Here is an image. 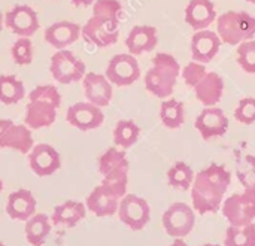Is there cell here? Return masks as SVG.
<instances>
[{"instance_id":"1","label":"cell","mask_w":255,"mask_h":246,"mask_svg":"<svg viewBox=\"0 0 255 246\" xmlns=\"http://www.w3.org/2000/svg\"><path fill=\"white\" fill-rule=\"evenodd\" d=\"M232 184V173L223 164L212 163L200 170L191 185L193 209L199 215L217 214L221 209L226 193Z\"/></svg>"},{"instance_id":"2","label":"cell","mask_w":255,"mask_h":246,"mask_svg":"<svg viewBox=\"0 0 255 246\" xmlns=\"http://www.w3.org/2000/svg\"><path fill=\"white\" fill-rule=\"evenodd\" d=\"M121 10L123 6L118 0H96L93 3V16L81 27V36L97 48L114 45L120 36Z\"/></svg>"},{"instance_id":"3","label":"cell","mask_w":255,"mask_h":246,"mask_svg":"<svg viewBox=\"0 0 255 246\" xmlns=\"http://www.w3.org/2000/svg\"><path fill=\"white\" fill-rule=\"evenodd\" d=\"M181 66L178 60L166 52H158L152 58V66L145 75L146 90L158 99H167L173 94Z\"/></svg>"},{"instance_id":"4","label":"cell","mask_w":255,"mask_h":246,"mask_svg":"<svg viewBox=\"0 0 255 246\" xmlns=\"http://www.w3.org/2000/svg\"><path fill=\"white\" fill-rule=\"evenodd\" d=\"M130 163L124 151L118 148L106 149L99 158V172L103 176L102 185L114 193L118 199L127 194Z\"/></svg>"},{"instance_id":"5","label":"cell","mask_w":255,"mask_h":246,"mask_svg":"<svg viewBox=\"0 0 255 246\" xmlns=\"http://www.w3.org/2000/svg\"><path fill=\"white\" fill-rule=\"evenodd\" d=\"M217 33L227 45H241L255 36V18L242 10L224 12L217 19Z\"/></svg>"},{"instance_id":"6","label":"cell","mask_w":255,"mask_h":246,"mask_svg":"<svg viewBox=\"0 0 255 246\" xmlns=\"http://www.w3.org/2000/svg\"><path fill=\"white\" fill-rule=\"evenodd\" d=\"M221 214L230 226L242 227L255 220V188H247L241 194H233L224 199Z\"/></svg>"},{"instance_id":"7","label":"cell","mask_w":255,"mask_h":246,"mask_svg":"<svg viewBox=\"0 0 255 246\" xmlns=\"http://www.w3.org/2000/svg\"><path fill=\"white\" fill-rule=\"evenodd\" d=\"M49 70L52 78L63 85L81 81L87 73V66L69 49H58L51 57Z\"/></svg>"},{"instance_id":"8","label":"cell","mask_w":255,"mask_h":246,"mask_svg":"<svg viewBox=\"0 0 255 246\" xmlns=\"http://www.w3.org/2000/svg\"><path fill=\"white\" fill-rule=\"evenodd\" d=\"M163 223V229L167 233V236L173 238V239H184L187 238L196 224V214L194 209L191 206H188L187 203H173L170 205L161 218Z\"/></svg>"},{"instance_id":"9","label":"cell","mask_w":255,"mask_h":246,"mask_svg":"<svg viewBox=\"0 0 255 246\" xmlns=\"http://www.w3.org/2000/svg\"><path fill=\"white\" fill-rule=\"evenodd\" d=\"M120 221L133 232L143 230L151 220V208L143 197L136 194H126L118 205Z\"/></svg>"},{"instance_id":"10","label":"cell","mask_w":255,"mask_h":246,"mask_svg":"<svg viewBox=\"0 0 255 246\" xmlns=\"http://www.w3.org/2000/svg\"><path fill=\"white\" fill-rule=\"evenodd\" d=\"M33 146V134L25 124H16L6 118L0 120V148L28 154Z\"/></svg>"},{"instance_id":"11","label":"cell","mask_w":255,"mask_h":246,"mask_svg":"<svg viewBox=\"0 0 255 246\" xmlns=\"http://www.w3.org/2000/svg\"><path fill=\"white\" fill-rule=\"evenodd\" d=\"M105 76L111 84L118 87H128L140 78V67L134 55L117 54L111 58Z\"/></svg>"},{"instance_id":"12","label":"cell","mask_w":255,"mask_h":246,"mask_svg":"<svg viewBox=\"0 0 255 246\" xmlns=\"http://www.w3.org/2000/svg\"><path fill=\"white\" fill-rule=\"evenodd\" d=\"M28 164L34 175L45 178L54 175L61 167V157L54 146L37 143L28 152Z\"/></svg>"},{"instance_id":"13","label":"cell","mask_w":255,"mask_h":246,"mask_svg":"<svg viewBox=\"0 0 255 246\" xmlns=\"http://www.w3.org/2000/svg\"><path fill=\"white\" fill-rule=\"evenodd\" d=\"M66 120L72 127L81 131H90L103 124L105 115L99 106L90 102H78L67 109Z\"/></svg>"},{"instance_id":"14","label":"cell","mask_w":255,"mask_h":246,"mask_svg":"<svg viewBox=\"0 0 255 246\" xmlns=\"http://www.w3.org/2000/svg\"><path fill=\"white\" fill-rule=\"evenodd\" d=\"M4 25L21 37H30L39 28V18L33 7L27 4H16L6 12Z\"/></svg>"},{"instance_id":"15","label":"cell","mask_w":255,"mask_h":246,"mask_svg":"<svg viewBox=\"0 0 255 246\" xmlns=\"http://www.w3.org/2000/svg\"><path fill=\"white\" fill-rule=\"evenodd\" d=\"M194 127L197 128V131L200 133V136L205 140H209L212 137H218V136H224L229 130V118L224 114L223 109L220 108H205L196 123Z\"/></svg>"},{"instance_id":"16","label":"cell","mask_w":255,"mask_h":246,"mask_svg":"<svg viewBox=\"0 0 255 246\" xmlns=\"http://www.w3.org/2000/svg\"><path fill=\"white\" fill-rule=\"evenodd\" d=\"M221 48V39L218 33L211 31L208 28L197 30L191 39V55L194 61L199 63H209L215 58Z\"/></svg>"},{"instance_id":"17","label":"cell","mask_w":255,"mask_h":246,"mask_svg":"<svg viewBox=\"0 0 255 246\" xmlns=\"http://www.w3.org/2000/svg\"><path fill=\"white\" fill-rule=\"evenodd\" d=\"M84 79V91L85 97L90 103L105 108L111 103L112 100V84L105 75L96 73V72H88L85 73Z\"/></svg>"},{"instance_id":"18","label":"cell","mask_w":255,"mask_h":246,"mask_svg":"<svg viewBox=\"0 0 255 246\" xmlns=\"http://www.w3.org/2000/svg\"><path fill=\"white\" fill-rule=\"evenodd\" d=\"M37 200L31 194V191L25 188H19L9 194L6 203V214L10 220L15 221H27L36 214Z\"/></svg>"},{"instance_id":"19","label":"cell","mask_w":255,"mask_h":246,"mask_svg":"<svg viewBox=\"0 0 255 246\" xmlns=\"http://www.w3.org/2000/svg\"><path fill=\"white\" fill-rule=\"evenodd\" d=\"M120 200L114 193H111L102 184L96 187L85 199V206L90 212H93L99 218L112 217L118 212Z\"/></svg>"},{"instance_id":"20","label":"cell","mask_w":255,"mask_h":246,"mask_svg":"<svg viewBox=\"0 0 255 246\" xmlns=\"http://www.w3.org/2000/svg\"><path fill=\"white\" fill-rule=\"evenodd\" d=\"M57 109L54 105L45 100H28L27 109H25V118L24 124L30 130H39L45 128L54 124L57 118Z\"/></svg>"},{"instance_id":"21","label":"cell","mask_w":255,"mask_h":246,"mask_svg":"<svg viewBox=\"0 0 255 246\" xmlns=\"http://www.w3.org/2000/svg\"><path fill=\"white\" fill-rule=\"evenodd\" d=\"M81 37V27L72 21H57L46 27L45 42L57 49H64Z\"/></svg>"},{"instance_id":"22","label":"cell","mask_w":255,"mask_h":246,"mask_svg":"<svg viewBox=\"0 0 255 246\" xmlns=\"http://www.w3.org/2000/svg\"><path fill=\"white\" fill-rule=\"evenodd\" d=\"M157 43V28L152 25H134L126 37V46L134 57L152 51Z\"/></svg>"},{"instance_id":"23","label":"cell","mask_w":255,"mask_h":246,"mask_svg":"<svg viewBox=\"0 0 255 246\" xmlns=\"http://www.w3.org/2000/svg\"><path fill=\"white\" fill-rule=\"evenodd\" d=\"M196 99L206 108L217 106L224 94V81L215 72H208L194 87Z\"/></svg>"},{"instance_id":"24","label":"cell","mask_w":255,"mask_h":246,"mask_svg":"<svg viewBox=\"0 0 255 246\" xmlns=\"http://www.w3.org/2000/svg\"><path fill=\"white\" fill-rule=\"evenodd\" d=\"M217 18L212 0H190L185 7V21L193 30L208 28Z\"/></svg>"},{"instance_id":"25","label":"cell","mask_w":255,"mask_h":246,"mask_svg":"<svg viewBox=\"0 0 255 246\" xmlns=\"http://www.w3.org/2000/svg\"><path fill=\"white\" fill-rule=\"evenodd\" d=\"M87 217V206L78 200H67L61 205H57L52 211L51 221L54 226L73 229Z\"/></svg>"},{"instance_id":"26","label":"cell","mask_w":255,"mask_h":246,"mask_svg":"<svg viewBox=\"0 0 255 246\" xmlns=\"http://www.w3.org/2000/svg\"><path fill=\"white\" fill-rule=\"evenodd\" d=\"M52 229V221L45 214H34L25 221V239L31 246H43Z\"/></svg>"},{"instance_id":"27","label":"cell","mask_w":255,"mask_h":246,"mask_svg":"<svg viewBox=\"0 0 255 246\" xmlns=\"http://www.w3.org/2000/svg\"><path fill=\"white\" fill-rule=\"evenodd\" d=\"M25 96L22 81L13 75H0V102L3 105H16Z\"/></svg>"},{"instance_id":"28","label":"cell","mask_w":255,"mask_h":246,"mask_svg":"<svg viewBox=\"0 0 255 246\" xmlns=\"http://www.w3.org/2000/svg\"><path fill=\"white\" fill-rule=\"evenodd\" d=\"M160 118L161 123L167 128H179L185 121V109L184 103L176 99H167L160 106Z\"/></svg>"},{"instance_id":"29","label":"cell","mask_w":255,"mask_h":246,"mask_svg":"<svg viewBox=\"0 0 255 246\" xmlns=\"http://www.w3.org/2000/svg\"><path fill=\"white\" fill-rule=\"evenodd\" d=\"M140 136L139 125L131 120H120L114 128V143L123 149L131 148Z\"/></svg>"},{"instance_id":"30","label":"cell","mask_w":255,"mask_h":246,"mask_svg":"<svg viewBox=\"0 0 255 246\" xmlns=\"http://www.w3.org/2000/svg\"><path fill=\"white\" fill-rule=\"evenodd\" d=\"M194 170L184 161L175 163L167 172V182L172 188L187 191L191 188L194 181Z\"/></svg>"},{"instance_id":"31","label":"cell","mask_w":255,"mask_h":246,"mask_svg":"<svg viewBox=\"0 0 255 246\" xmlns=\"http://www.w3.org/2000/svg\"><path fill=\"white\" fill-rule=\"evenodd\" d=\"M224 246H255V224H247L242 227L230 226L226 230Z\"/></svg>"},{"instance_id":"32","label":"cell","mask_w":255,"mask_h":246,"mask_svg":"<svg viewBox=\"0 0 255 246\" xmlns=\"http://www.w3.org/2000/svg\"><path fill=\"white\" fill-rule=\"evenodd\" d=\"M236 176L242 187L255 188V157L251 154H236Z\"/></svg>"},{"instance_id":"33","label":"cell","mask_w":255,"mask_h":246,"mask_svg":"<svg viewBox=\"0 0 255 246\" xmlns=\"http://www.w3.org/2000/svg\"><path fill=\"white\" fill-rule=\"evenodd\" d=\"M12 60L18 66H27L33 61V45L30 37H19L10 48Z\"/></svg>"},{"instance_id":"34","label":"cell","mask_w":255,"mask_h":246,"mask_svg":"<svg viewBox=\"0 0 255 246\" xmlns=\"http://www.w3.org/2000/svg\"><path fill=\"white\" fill-rule=\"evenodd\" d=\"M238 63L247 73H255V40H245L238 48Z\"/></svg>"},{"instance_id":"35","label":"cell","mask_w":255,"mask_h":246,"mask_svg":"<svg viewBox=\"0 0 255 246\" xmlns=\"http://www.w3.org/2000/svg\"><path fill=\"white\" fill-rule=\"evenodd\" d=\"M28 100H45L54 105L55 108H60L61 105V94L54 85H39L28 94Z\"/></svg>"},{"instance_id":"36","label":"cell","mask_w":255,"mask_h":246,"mask_svg":"<svg viewBox=\"0 0 255 246\" xmlns=\"http://www.w3.org/2000/svg\"><path fill=\"white\" fill-rule=\"evenodd\" d=\"M235 118L241 123V124H254L255 123V99L253 97H247L242 99L235 111Z\"/></svg>"},{"instance_id":"37","label":"cell","mask_w":255,"mask_h":246,"mask_svg":"<svg viewBox=\"0 0 255 246\" xmlns=\"http://www.w3.org/2000/svg\"><path fill=\"white\" fill-rule=\"evenodd\" d=\"M206 73H208V70H206L205 64L193 60V61H190V63L185 66V69L182 70V78H184V81H185V84H187L188 87H193V88H194V87L202 81V78H203Z\"/></svg>"},{"instance_id":"38","label":"cell","mask_w":255,"mask_h":246,"mask_svg":"<svg viewBox=\"0 0 255 246\" xmlns=\"http://www.w3.org/2000/svg\"><path fill=\"white\" fill-rule=\"evenodd\" d=\"M75 6H90L93 4L96 0H70Z\"/></svg>"},{"instance_id":"39","label":"cell","mask_w":255,"mask_h":246,"mask_svg":"<svg viewBox=\"0 0 255 246\" xmlns=\"http://www.w3.org/2000/svg\"><path fill=\"white\" fill-rule=\"evenodd\" d=\"M170 246H188V245H187V242H185L184 239L178 238V239H173V242H172V245Z\"/></svg>"},{"instance_id":"40","label":"cell","mask_w":255,"mask_h":246,"mask_svg":"<svg viewBox=\"0 0 255 246\" xmlns=\"http://www.w3.org/2000/svg\"><path fill=\"white\" fill-rule=\"evenodd\" d=\"M3 25H4V18H3V15L0 13V31H1Z\"/></svg>"},{"instance_id":"41","label":"cell","mask_w":255,"mask_h":246,"mask_svg":"<svg viewBox=\"0 0 255 246\" xmlns=\"http://www.w3.org/2000/svg\"><path fill=\"white\" fill-rule=\"evenodd\" d=\"M199 246H221V245H217V244H205V245H199Z\"/></svg>"},{"instance_id":"42","label":"cell","mask_w":255,"mask_h":246,"mask_svg":"<svg viewBox=\"0 0 255 246\" xmlns=\"http://www.w3.org/2000/svg\"><path fill=\"white\" fill-rule=\"evenodd\" d=\"M1 190H3V181L0 179V191H1Z\"/></svg>"},{"instance_id":"43","label":"cell","mask_w":255,"mask_h":246,"mask_svg":"<svg viewBox=\"0 0 255 246\" xmlns=\"http://www.w3.org/2000/svg\"><path fill=\"white\" fill-rule=\"evenodd\" d=\"M247 1H250V3H255V0H247Z\"/></svg>"},{"instance_id":"44","label":"cell","mask_w":255,"mask_h":246,"mask_svg":"<svg viewBox=\"0 0 255 246\" xmlns=\"http://www.w3.org/2000/svg\"><path fill=\"white\" fill-rule=\"evenodd\" d=\"M0 246H6V245H4V244H1V242H0Z\"/></svg>"}]
</instances>
